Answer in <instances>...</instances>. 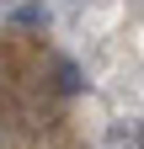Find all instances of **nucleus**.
<instances>
[{"label":"nucleus","instance_id":"obj_4","mask_svg":"<svg viewBox=\"0 0 144 149\" xmlns=\"http://www.w3.org/2000/svg\"><path fill=\"white\" fill-rule=\"evenodd\" d=\"M6 6H22V0H6Z\"/></svg>","mask_w":144,"mask_h":149},{"label":"nucleus","instance_id":"obj_1","mask_svg":"<svg viewBox=\"0 0 144 149\" xmlns=\"http://www.w3.org/2000/svg\"><path fill=\"white\" fill-rule=\"evenodd\" d=\"M11 22L16 27H43L48 22V6L43 0H22V6H11Z\"/></svg>","mask_w":144,"mask_h":149},{"label":"nucleus","instance_id":"obj_2","mask_svg":"<svg viewBox=\"0 0 144 149\" xmlns=\"http://www.w3.org/2000/svg\"><path fill=\"white\" fill-rule=\"evenodd\" d=\"M59 91H80V69L69 59H59Z\"/></svg>","mask_w":144,"mask_h":149},{"label":"nucleus","instance_id":"obj_3","mask_svg":"<svg viewBox=\"0 0 144 149\" xmlns=\"http://www.w3.org/2000/svg\"><path fill=\"white\" fill-rule=\"evenodd\" d=\"M128 149H144V123L134 128V144H128Z\"/></svg>","mask_w":144,"mask_h":149}]
</instances>
